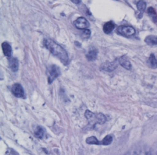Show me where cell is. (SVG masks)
<instances>
[{
	"label": "cell",
	"mask_w": 157,
	"mask_h": 155,
	"mask_svg": "<svg viewBox=\"0 0 157 155\" xmlns=\"http://www.w3.org/2000/svg\"><path fill=\"white\" fill-rule=\"evenodd\" d=\"M97 55H98L97 50L96 49H91L86 54V57L89 61H93L96 59Z\"/></svg>",
	"instance_id": "obj_14"
},
{
	"label": "cell",
	"mask_w": 157,
	"mask_h": 155,
	"mask_svg": "<svg viewBox=\"0 0 157 155\" xmlns=\"http://www.w3.org/2000/svg\"><path fill=\"white\" fill-rule=\"evenodd\" d=\"M147 12L148 15L150 16L153 21L155 23L157 22V13L155 9L153 7H149L147 10Z\"/></svg>",
	"instance_id": "obj_15"
},
{
	"label": "cell",
	"mask_w": 157,
	"mask_h": 155,
	"mask_svg": "<svg viewBox=\"0 0 157 155\" xmlns=\"http://www.w3.org/2000/svg\"><path fill=\"white\" fill-rule=\"evenodd\" d=\"M44 134V130L41 126H37L34 131V135L36 137L41 139Z\"/></svg>",
	"instance_id": "obj_16"
},
{
	"label": "cell",
	"mask_w": 157,
	"mask_h": 155,
	"mask_svg": "<svg viewBox=\"0 0 157 155\" xmlns=\"http://www.w3.org/2000/svg\"><path fill=\"white\" fill-rule=\"evenodd\" d=\"M86 142L88 144H91V145H101V142L99 141L94 136L88 137L86 139Z\"/></svg>",
	"instance_id": "obj_17"
},
{
	"label": "cell",
	"mask_w": 157,
	"mask_h": 155,
	"mask_svg": "<svg viewBox=\"0 0 157 155\" xmlns=\"http://www.w3.org/2000/svg\"><path fill=\"white\" fill-rule=\"evenodd\" d=\"M47 74L48 76V84H51L60 74V69L55 65H50L47 68Z\"/></svg>",
	"instance_id": "obj_3"
},
{
	"label": "cell",
	"mask_w": 157,
	"mask_h": 155,
	"mask_svg": "<svg viewBox=\"0 0 157 155\" xmlns=\"http://www.w3.org/2000/svg\"><path fill=\"white\" fill-rule=\"evenodd\" d=\"M126 155H150L148 151L144 149H136L129 151Z\"/></svg>",
	"instance_id": "obj_13"
},
{
	"label": "cell",
	"mask_w": 157,
	"mask_h": 155,
	"mask_svg": "<svg viewBox=\"0 0 157 155\" xmlns=\"http://www.w3.org/2000/svg\"><path fill=\"white\" fill-rule=\"evenodd\" d=\"M148 63L150 66L153 68L157 67V60L153 54H151L148 59Z\"/></svg>",
	"instance_id": "obj_18"
},
{
	"label": "cell",
	"mask_w": 157,
	"mask_h": 155,
	"mask_svg": "<svg viewBox=\"0 0 157 155\" xmlns=\"http://www.w3.org/2000/svg\"><path fill=\"white\" fill-rule=\"evenodd\" d=\"M91 35V31L89 29H84L83 31L81 34V37L82 38L87 39L90 37Z\"/></svg>",
	"instance_id": "obj_21"
},
{
	"label": "cell",
	"mask_w": 157,
	"mask_h": 155,
	"mask_svg": "<svg viewBox=\"0 0 157 155\" xmlns=\"http://www.w3.org/2000/svg\"><path fill=\"white\" fill-rule=\"evenodd\" d=\"M118 66V63L117 60H115L112 62H105L102 65V69L107 71H111L115 70Z\"/></svg>",
	"instance_id": "obj_8"
},
{
	"label": "cell",
	"mask_w": 157,
	"mask_h": 155,
	"mask_svg": "<svg viewBox=\"0 0 157 155\" xmlns=\"http://www.w3.org/2000/svg\"><path fill=\"white\" fill-rule=\"evenodd\" d=\"M45 46L55 56H56L64 65L69 63V57L66 51L58 44L50 38L44 40Z\"/></svg>",
	"instance_id": "obj_1"
},
{
	"label": "cell",
	"mask_w": 157,
	"mask_h": 155,
	"mask_svg": "<svg viewBox=\"0 0 157 155\" xmlns=\"http://www.w3.org/2000/svg\"><path fill=\"white\" fill-rule=\"evenodd\" d=\"M145 42L150 45H157V35H150L145 38Z\"/></svg>",
	"instance_id": "obj_12"
},
{
	"label": "cell",
	"mask_w": 157,
	"mask_h": 155,
	"mask_svg": "<svg viewBox=\"0 0 157 155\" xmlns=\"http://www.w3.org/2000/svg\"><path fill=\"white\" fill-rule=\"evenodd\" d=\"M117 31L120 35L125 37L133 35L136 32L134 27L130 26H120L117 28Z\"/></svg>",
	"instance_id": "obj_4"
},
{
	"label": "cell",
	"mask_w": 157,
	"mask_h": 155,
	"mask_svg": "<svg viewBox=\"0 0 157 155\" xmlns=\"http://www.w3.org/2000/svg\"><path fill=\"white\" fill-rule=\"evenodd\" d=\"M85 115L88 121V127L91 129H93L96 124H103L106 121L105 115L101 113H93L87 110Z\"/></svg>",
	"instance_id": "obj_2"
},
{
	"label": "cell",
	"mask_w": 157,
	"mask_h": 155,
	"mask_svg": "<svg viewBox=\"0 0 157 155\" xmlns=\"http://www.w3.org/2000/svg\"><path fill=\"white\" fill-rule=\"evenodd\" d=\"M113 140V138L110 135H107L101 142V145H110Z\"/></svg>",
	"instance_id": "obj_20"
},
{
	"label": "cell",
	"mask_w": 157,
	"mask_h": 155,
	"mask_svg": "<svg viewBox=\"0 0 157 155\" xmlns=\"http://www.w3.org/2000/svg\"><path fill=\"white\" fill-rule=\"evenodd\" d=\"M7 155H16L15 153L13 151H10Z\"/></svg>",
	"instance_id": "obj_22"
},
{
	"label": "cell",
	"mask_w": 157,
	"mask_h": 155,
	"mask_svg": "<svg viewBox=\"0 0 157 155\" xmlns=\"http://www.w3.org/2000/svg\"><path fill=\"white\" fill-rule=\"evenodd\" d=\"M137 8L141 13H143L146 8V2L143 0L139 1L137 3Z\"/></svg>",
	"instance_id": "obj_19"
},
{
	"label": "cell",
	"mask_w": 157,
	"mask_h": 155,
	"mask_svg": "<svg viewBox=\"0 0 157 155\" xmlns=\"http://www.w3.org/2000/svg\"><path fill=\"white\" fill-rule=\"evenodd\" d=\"M1 46L4 54L8 57H10L12 54L11 46L7 42H3Z\"/></svg>",
	"instance_id": "obj_10"
},
{
	"label": "cell",
	"mask_w": 157,
	"mask_h": 155,
	"mask_svg": "<svg viewBox=\"0 0 157 155\" xmlns=\"http://www.w3.org/2000/svg\"><path fill=\"white\" fill-rule=\"evenodd\" d=\"M11 91L12 93L18 98H25V92L22 86L20 84H15L12 86Z\"/></svg>",
	"instance_id": "obj_5"
},
{
	"label": "cell",
	"mask_w": 157,
	"mask_h": 155,
	"mask_svg": "<svg viewBox=\"0 0 157 155\" xmlns=\"http://www.w3.org/2000/svg\"><path fill=\"white\" fill-rule=\"evenodd\" d=\"M74 24L75 26L80 29H85L89 26V23L86 18L83 17H79L74 21Z\"/></svg>",
	"instance_id": "obj_6"
},
{
	"label": "cell",
	"mask_w": 157,
	"mask_h": 155,
	"mask_svg": "<svg viewBox=\"0 0 157 155\" xmlns=\"http://www.w3.org/2000/svg\"><path fill=\"white\" fill-rule=\"evenodd\" d=\"M118 63L125 69L131 70V64L129 59L126 56H121L118 59Z\"/></svg>",
	"instance_id": "obj_7"
},
{
	"label": "cell",
	"mask_w": 157,
	"mask_h": 155,
	"mask_svg": "<svg viewBox=\"0 0 157 155\" xmlns=\"http://www.w3.org/2000/svg\"><path fill=\"white\" fill-rule=\"evenodd\" d=\"M114 27H115L114 23L112 21H110L109 22L105 23L104 24V26H103V31L105 34H109L113 30Z\"/></svg>",
	"instance_id": "obj_11"
},
{
	"label": "cell",
	"mask_w": 157,
	"mask_h": 155,
	"mask_svg": "<svg viewBox=\"0 0 157 155\" xmlns=\"http://www.w3.org/2000/svg\"><path fill=\"white\" fill-rule=\"evenodd\" d=\"M72 2L75 4H78L80 2V0H71Z\"/></svg>",
	"instance_id": "obj_23"
},
{
	"label": "cell",
	"mask_w": 157,
	"mask_h": 155,
	"mask_svg": "<svg viewBox=\"0 0 157 155\" xmlns=\"http://www.w3.org/2000/svg\"><path fill=\"white\" fill-rule=\"evenodd\" d=\"M9 65L10 67V68L14 72L17 71L18 69V60L15 57H9Z\"/></svg>",
	"instance_id": "obj_9"
}]
</instances>
